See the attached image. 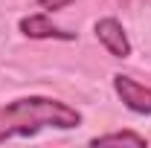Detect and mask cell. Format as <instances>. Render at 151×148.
Wrapping results in <instances>:
<instances>
[{
	"label": "cell",
	"mask_w": 151,
	"mask_h": 148,
	"mask_svg": "<svg viewBox=\"0 0 151 148\" xmlns=\"http://www.w3.org/2000/svg\"><path fill=\"white\" fill-rule=\"evenodd\" d=\"M73 0H38V6H44L47 12H55V9H64V6H70Z\"/></svg>",
	"instance_id": "8992f818"
},
{
	"label": "cell",
	"mask_w": 151,
	"mask_h": 148,
	"mask_svg": "<svg viewBox=\"0 0 151 148\" xmlns=\"http://www.w3.org/2000/svg\"><path fill=\"white\" fill-rule=\"evenodd\" d=\"M96 38L102 41V47H105L113 58H128L131 55V41H128L122 23H119L116 18L96 20Z\"/></svg>",
	"instance_id": "3957f363"
},
{
	"label": "cell",
	"mask_w": 151,
	"mask_h": 148,
	"mask_svg": "<svg viewBox=\"0 0 151 148\" xmlns=\"http://www.w3.org/2000/svg\"><path fill=\"white\" fill-rule=\"evenodd\" d=\"M81 125V113L47 96H26L0 108V142L12 137H32L41 128L70 131Z\"/></svg>",
	"instance_id": "6da1fadb"
},
{
	"label": "cell",
	"mask_w": 151,
	"mask_h": 148,
	"mask_svg": "<svg viewBox=\"0 0 151 148\" xmlns=\"http://www.w3.org/2000/svg\"><path fill=\"white\" fill-rule=\"evenodd\" d=\"M90 145H145V137L137 134V131H113V134H102V137H93Z\"/></svg>",
	"instance_id": "5b68a950"
},
{
	"label": "cell",
	"mask_w": 151,
	"mask_h": 148,
	"mask_svg": "<svg viewBox=\"0 0 151 148\" xmlns=\"http://www.w3.org/2000/svg\"><path fill=\"white\" fill-rule=\"evenodd\" d=\"M113 90L122 99V105L134 113H142V116H151V87L134 81L131 75L116 73L113 75Z\"/></svg>",
	"instance_id": "7a4b0ae2"
},
{
	"label": "cell",
	"mask_w": 151,
	"mask_h": 148,
	"mask_svg": "<svg viewBox=\"0 0 151 148\" xmlns=\"http://www.w3.org/2000/svg\"><path fill=\"white\" fill-rule=\"evenodd\" d=\"M20 32L26 38H38V41H44V38H58V41H73V32H67V29H61L55 26L52 20L47 18V15H29V18L20 20Z\"/></svg>",
	"instance_id": "277c9868"
}]
</instances>
